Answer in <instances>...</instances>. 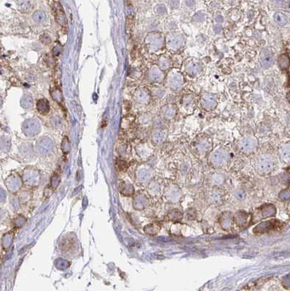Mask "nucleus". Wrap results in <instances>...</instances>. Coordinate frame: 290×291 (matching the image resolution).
I'll use <instances>...</instances> for the list:
<instances>
[{"mask_svg":"<svg viewBox=\"0 0 290 291\" xmlns=\"http://www.w3.org/2000/svg\"><path fill=\"white\" fill-rule=\"evenodd\" d=\"M281 223L277 220H271L268 221L263 222L258 224L254 228V232L255 233H266L271 230H275L281 226Z\"/></svg>","mask_w":290,"mask_h":291,"instance_id":"f257e3e1","label":"nucleus"},{"mask_svg":"<svg viewBox=\"0 0 290 291\" xmlns=\"http://www.w3.org/2000/svg\"><path fill=\"white\" fill-rule=\"evenodd\" d=\"M257 168L263 173H268L274 168V163L271 159L267 157H263L258 160Z\"/></svg>","mask_w":290,"mask_h":291,"instance_id":"f03ea898","label":"nucleus"},{"mask_svg":"<svg viewBox=\"0 0 290 291\" xmlns=\"http://www.w3.org/2000/svg\"><path fill=\"white\" fill-rule=\"evenodd\" d=\"M260 62L263 67L268 68L274 63V58L268 52H263L260 57Z\"/></svg>","mask_w":290,"mask_h":291,"instance_id":"7ed1b4c3","label":"nucleus"},{"mask_svg":"<svg viewBox=\"0 0 290 291\" xmlns=\"http://www.w3.org/2000/svg\"><path fill=\"white\" fill-rule=\"evenodd\" d=\"M234 218L230 213H224L220 218V224L224 229H230L233 225Z\"/></svg>","mask_w":290,"mask_h":291,"instance_id":"20e7f679","label":"nucleus"},{"mask_svg":"<svg viewBox=\"0 0 290 291\" xmlns=\"http://www.w3.org/2000/svg\"><path fill=\"white\" fill-rule=\"evenodd\" d=\"M256 146V141L252 138H246L243 140L240 143V147L242 151L249 152L252 151Z\"/></svg>","mask_w":290,"mask_h":291,"instance_id":"39448f33","label":"nucleus"},{"mask_svg":"<svg viewBox=\"0 0 290 291\" xmlns=\"http://www.w3.org/2000/svg\"><path fill=\"white\" fill-rule=\"evenodd\" d=\"M227 159L225 153L223 151H217L213 154L212 156V163L215 165H221L224 163Z\"/></svg>","mask_w":290,"mask_h":291,"instance_id":"423d86ee","label":"nucleus"},{"mask_svg":"<svg viewBox=\"0 0 290 291\" xmlns=\"http://www.w3.org/2000/svg\"><path fill=\"white\" fill-rule=\"evenodd\" d=\"M248 218H249V215L245 212H239V213H237L235 216L236 222L239 226L245 225L247 223Z\"/></svg>","mask_w":290,"mask_h":291,"instance_id":"0eeeda50","label":"nucleus"},{"mask_svg":"<svg viewBox=\"0 0 290 291\" xmlns=\"http://www.w3.org/2000/svg\"><path fill=\"white\" fill-rule=\"evenodd\" d=\"M181 42H182V40L180 39V36L174 35V36H171L170 39L168 40V45L171 48L177 49L181 46Z\"/></svg>","mask_w":290,"mask_h":291,"instance_id":"6e6552de","label":"nucleus"},{"mask_svg":"<svg viewBox=\"0 0 290 291\" xmlns=\"http://www.w3.org/2000/svg\"><path fill=\"white\" fill-rule=\"evenodd\" d=\"M216 103L214 98H210V97H207L203 99V106L207 108H213L215 106Z\"/></svg>","mask_w":290,"mask_h":291,"instance_id":"1a4fd4ad","label":"nucleus"},{"mask_svg":"<svg viewBox=\"0 0 290 291\" xmlns=\"http://www.w3.org/2000/svg\"><path fill=\"white\" fill-rule=\"evenodd\" d=\"M274 19L280 25H284L286 23V18L284 15H283L281 13H277L275 14Z\"/></svg>","mask_w":290,"mask_h":291,"instance_id":"9d476101","label":"nucleus"},{"mask_svg":"<svg viewBox=\"0 0 290 291\" xmlns=\"http://www.w3.org/2000/svg\"><path fill=\"white\" fill-rule=\"evenodd\" d=\"M180 83H181V80L178 76H175V77L172 78V79L171 80V84H172V86L175 87V88H177L178 86H180Z\"/></svg>","mask_w":290,"mask_h":291,"instance_id":"9b49d317","label":"nucleus"},{"mask_svg":"<svg viewBox=\"0 0 290 291\" xmlns=\"http://www.w3.org/2000/svg\"><path fill=\"white\" fill-rule=\"evenodd\" d=\"M200 68H199V65L197 64H192L191 65L190 67L188 68V71L191 73H197L199 71Z\"/></svg>","mask_w":290,"mask_h":291,"instance_id":"f8f14e48","label":"nucleus"},{"mask_svg":"<svg viewBox=\"0 0 290 291\" xmlns=\"http://www.w3.org/2000/svg\"><path fill=\"white\" fill-rule=\"evenodd\" d=\"M165 62V60H163V61L162 62H161V67L162 68H166V67H167V66H168V63H164Z\"/></svg>","mask_w":290,"mask_h":291,"instance_id":"ddd939ff","label":"nucleus"}]
</instances>
